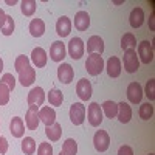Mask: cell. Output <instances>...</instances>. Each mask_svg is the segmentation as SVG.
I'll return each mask as SVG.
<instances>
[{"label":"cell","instance_id":"obj_1","mask_svg":"<svg viewBox=\"0 0 155 155\" xmlns=\"http://www.w3.org/2000/svg\"><path fill=\"white\" fill-rule=\"evenodd\" d=\"M85 68L88 71V74L92 76H98L101 74V71L104 70V59L101 54H88L87 61H85Z\"/></svg>","mask_w":155,"mask_h":155},{"label":"cell","instance_id":"obj_2","mask_svg":"<svg viewBox=\"0 0 155 155\" xmlns=\"http://www.w3.org/2000/svg\"><path fill=\"white\" fill-rule=\"evenodd\" d=\"M123 64H124V70L127 73H135L140 68V59L137 56V51L135 50H126Z\"/></svg>","mask_w":155,"mask_h":155},{"label":"cell","instance_id":"obj_3","mask_svg":"<svg viewBox=\"0 0 155 155\" xmlns=\"http://www.w3.org/2000/svg\"><path fill=\"white\" fill-rule=\"evenodd\" d=\"M70 120L74 126H81L85 120V106L82 102H73L70 107Z\"/></svg>","mask_w":155,"mask_h":155},{"label":"cell","instance_id":"obj_4","mask_svg":"<svg viewBox=\"0 0 155 155\" xmlns=\"http://www.w3.org/2000/svg\"><path fill=\"white\" fill-rule=\"evenodd\" d=\"M87 116H88V123L90 126L93 127H98L101 123H102V110H101V106L98 102H92L87 109Z\"/></svg>","mask_w":155,"mask_h":155},{"label":"cell","instance_id":"obj_5","mask_svg":"<svg viewBox=\"0 0 155 155\" xmlns=\"http://www.w3.org/2000/svg\"><path fill=\"white\" fill-rule=\"evenodd\" d=\"M84 50H85V47H84V42H82L81 37H71L70 39V42H68V54H70V58H73L76 61L81 59L82 54H84Z\"/></svg>","mask_w":155,"mask_h":155},{"label":"cell","instance_id":"obj_6","mask_svg":"<svg viewBox=\"0 0 155 155\" xmlns=\"http://www.w3.org/2000/svg\"><path fill=\"white\" fill-rule=\"evenodd\" d=\"M138 56L141 59V62L149 65V64L153 61V47L147 42V41H143L138 44Z\"/></svg>","mask_w":155,"mask_h":155},{"label":"cell","instance_id":"obj_7","mask_svg":"<svg viewBox=\"0 0 155 155\" xmlns=\"http://www.w3.org/2000/svg\"><path fill=\"white\" fill-rule=\"evenodd\" d=\"M93 146L98 152H106L110 146V137L106 130H98L93 137Z\"/></svg>","mask_w":155,"mask_h":155},{"label":"cell","instance_id":"obj_8","mask_svg":"<svg viewBox=\"0 0 155 155\" xmlns=\"http://www.w3.org/2000/svg\"><path fill=\"white\" fill-rule=\"evenodd\" d=\"M39 107L37 106H28L27 115H25V124H27L28 130H36L41 120H39Z\"/></svg>","mask_w":155,"mask_h":155},{"label":"cell","instance_id":"obj_9","mask_svg":"<svg viewBox=\"0 0 155 155\" xmlns=\"http://www.w3.org/2000/svg\"><path fill=\"white\" fill-rule=\"evenodd\" d=\"M127 99L132 102V104H140L141 99H143V87L138 82H130L127 87Z\"/></svg>","mask_w":155,"mask_h":155},{"label":"cell","instance_id":"obj_10","mask_svg":"<svg viewBox=\"0 0 155 155\" xmlns=\"http://www.w3.org/2000/svg\"><path fill=\"white\" fill-rule=\"evenodd\" d=\"M74 78V70L70 64H61L58 67V79L64 84H70Z\"/></svg>","mask_w":155,"mask_h":155},{"label":"cell","instance_id":"obj_11","mask_svg":"<svg viewBox=\"0 0 155 155\" xmlns=\"http://www.w3.org/2000/svg\"><path fill=\"white\" fill-rule=\"evenodd\" d=\"M76 93L81 101H88L92 98V84L87 79H79L76 84Z\"/></svg>","mask_w":155,"mask_h":155},{"label":"cell","instance_id":"obj_12","mask_svg":"<svg viewBox=\"0 0 155 155\" xmlns=\"http://www.w3.org/2000/svg\"><path fill=\"white\" fill-rule=\"evenodd\" d=\"M50 58L51 61L54 62H62L64 58H65V45H64V42L61 41H56L51 44L50 47Z\"/></svg>","mask_w":155,"mask_h":155},{"label":"cell","instance_id":"obj_13","mask_svg":"<svg viewBox=\"0 0 155 155\" xmlns=\"http://www.w3.org/2000/svg\"><path fill=\"white\" fill-rule=\"evenodd\" d=\"M28 104L30 106H42L44 104V101H45V92H44V88L42 87H34L31 88V92L28 93Z\"/></svg>","mask_w":155,"mask_h":155},{"label":"cell","instance_id":"obj_14","mask_svg":"<svg viewBox=\"0 0 155 155\" xmlns=\"http://www.w3.org/2000/svg\"><path fill=\"white\" fill-rule=\"evenodd\" d=\"M87 51L88 54H102L104 51V41L99 37V36H92L87 41Z\"/></svg>","mask_w":155,"mask_h":155},{"label":"cell","instance_id":"obj_15","mask_svg":"<svg viewBox=\"0 0 155 155\" xmlns=\"http://www.w3.org/2000/svg\"><path fill=\"white\" fill-rule=\"evenodd\" d=\"M106 70H107V74L110 78H118L121 74V70H123L121 61L116 58V56H110L109 61H107V64H106Z\"/></svg>","mask_w":155,"mask_h":155},{"label":"cell","instance_id":"obj_16","mask_svg":"<svg viewBox=\"0 0 155 155\" xmlns=\"http://www.w3.org/2000/svg\"><path fill=\"white\" fill-rule=\"evenodd\" d=\"M31 61L37 68H42L47 65V51L41 47H36L31 51Z\"/></svg>","mask_w":155,"mask_h":155},{"label":"cell","instance_id":"obj_17","mask_svg":"<svg viewBox=\"0 0 155 155\" xmlns=\"http://www.w3.org/2000/svg\"><path fill=\"white\" fill-rule=\"evenodd\" d=\"M129 23H130V27L132 28H140L141 25L144 23V11L143 8H134L130 11V16H129Z\"/></svg>","mask_w":155,"mask_h":155},{"label":"cell","instance_id":"obj_18","mask_svg":"<svg viewBox=\"0 0 155 155\" xmlns=\"http://www.w3.org/2000/svg\"><path fill=\"white\" fill-rule=\"evenodd\" d=\"M90 27V16L87 11H78L74 16V28L78 31H85Z\"/></svg>","mask_w":155,"mask_h":155},{"label":"cell","instance_id":"obj_19","mask_svg":"<svg viewBox=\"0 0 155 155\" xmlns=\"http://www.w3.org/2000/svg\"><path fill=\"white\" fill-rule=\"evenodd\" d=\"M71 31V20L67 17V16H62L58 19L56 22V33L61 36V37H67Z\"/></svg>","mask_w":155,"mask_h":155},{"label":"cell","instance_id":"obj_20","mask_svg":"<svg viewBox=\"0 0 155 155\" xmlns=\"http://www.w3.org/2000/svg\"><path fill=\"white\" fill-rule=\"evenodd\" d=\"M9 132L12 134L14 138H22L23 134H25V124H23V120L19 118V116H14L9 123Z\"/></svg>","mask_w":155,"mask_h":155},{"label":"cell","instance_id":"obj_21","mask_svg":"<svg viewBox=\"0 0 155 155\" xmlns=\"http://www.w3.org/2000/svg\"><path fill=\"white\" fill-rule=\"evenodd\" d=\"M34 79H36V70H34L31 65H28L25 70H22V71L19 73V81H20V84H22L23 87L31 85V84L34 82Z\"/></svg>","mask_w":155,"mask_h":155},{"label":"cell","instance_id":"obj_22","mask_svg":"<svg viewBox=\"0 0 155 155\" xmlns=\"http://www.w3.org/2000/svg\"><path fill=\"white\" fill-rule=\"evenodd\" d=\"M116 118H118L120 123H123V124H126L132 120V109L127 102L123 101L118 104V115H116Z\"/></svg>","mask_w":155,"mask_h":155},{"label":"cell","instance_id":"obj_23","mask_svg":"<svg viewBox=\"0 0 155 155\" xmlns=\"http://www.w3.org/2000/svg\"><path fill=\"white\" fill-rule=\"evenodd\" d=\"M39 120H41L45 126H51L56 123V112L51 107H42L39 110Z\"/></svg>","mask_w":155,"mask_h":155},{"label":"cell","instance_id":"obj_24","mask_svg":"<svg viewBox=\"0 0 155 155\" xmlns=\"http://www.w3.org/2000/svg\"><path fill=\"white\" fill-rule=\"evenodd\" d=\"M30 33L33 37H41L45 33V23L42 19H33L30 22Z\"/></svg>","mask_w":155,"mask_h":155},{"label":"cell","instance_id":"obj_25","mask_svg":"<svg viewBox=\"0 0 155 155\" xmlns=\"http://www.w3.org/2000/svg\"><path fill=\"white\" fill-rule=\"evenodd\" d=\"M101 110L107 118L113 120V118H116V115H118V104L113 102V101H104L102 106H101Z\"/></svg>","mask_w":155,"mask_h":155},{"label":"cell","instance_id":"obj_26","mask_svg":"<svg viewBox=\"0 0 155 155\" xmlns=\"http://www.w3.org/2000/svg\"><path fill=\"white\" fill-rule=\"evenodd\" d=\"M45 135L48 137L50 141H58L62 135V127L59 123H53L51 126H47L45 127Z\"/></svg>","mask_w":155,"mask_h":155},{"label":"cell","instance_id":"obj_27","mask_svg":"<svg viewBox=\"0 0 155 155\" xmlns=\"http://www.w3.org/2000/svg\"><path fill=\"white\" fill-rule=\"evenodd\" d=\"M62 101H64V93L61 92V90L53 88V90H50V92H48V102L51 106L59 107L62 104Z\"/></svg>","mask_w":155,"mask_h":155},{"label":"cell","instance_id":"obj_28","mask_svg":"<svg viewBox=\"0 0 155 155\" xmlns=\"http://www.w3.org/2000/svg\"><path fill=\"white\" fill-rule=\"evenodd\" d=\"M137 47V39L132 33H126L123 37H121V48L126 51V50H135Z\"/></svg>","mask_w":155,"mask_h":155},{"label":"cell","instance_id":"obj_29","mask_svg":"<svg viewBox=\"0 0 155 155\" xmlns=\"http://www.w3.org/2000/svg\"><path fill=\"white\" fill-rule=\"evenodd\" d=\"M22 152L25 155H33L36 152V141L31 137H25L22 140Z\"/></svg>","mask_w":155,"mask_h":155},{"label":"cell","instance_id":"obj_30","mask_svg":"<svg viewBox=\"0 0 155 155\" xmlns=\"http://www.w3.org/2000/svg\"><path fill=\"white\" fill-rule=\"evenodd\" d=\"M36 2L34 0H22L20 2V9H22V14L23 16H27V17H30V16H33L34 14V11H36Z\"/></svg>","mask_w":155,"mask_h":155},{"label":"cell","instance_id":"obj_31","mask_svg":"<svg viewBox=\"0 0 155 155\" xmlns=\"http://www.w3.org/2000/svg\"><path fill=\"white\" fill-rule=\"evenodd\" d=\"M140 118L144 120V121H149L152 116H153V106L149 104V102H144V104L140 106Z\"/></svg>","mask_w":155,"mask_h":155},{"label":"cell","instance_id":"obj_32","mask_svg":"<svg viewBox=\"0 0 155 155\" xmlns=\"http://www.w3.org/2000/svg\"><path fill=\"white\" fill-rule=\"evenodd\" d=\"M62 152L67 153V155H76L78 153V143L73 138L65 140V143H64V146H62Z\"/></svg>","mask_w":155,"mask_h":155},{"label":"cell","instance_id":"obj_33","mask_svg":"<svg viewBox=\"0 0 155 155\" xmlns=\"http://www.w3.org/2000/svg\"><path fill=\"white\" fill-rule=\"evenodd\" d=\"M30 65V58L28 56H25V54H20V56H17L16 58V61H14V68H16V71H22V70H25Z\"/></svg>","mask_w":155,"mask_h":155},{"label":"cell","instance_id":"obj_34","mask_svg":"<svg viewBox=\"0 0 155 155\" xmlns=\"http://www.w3.org/2000/svg\"><path fill=\"white\" fill-rule=\"evenodd\" d=\"M0 31H2L3 36H11L12 34V31H14V19H12L11 16H6L5 23H3V27L0 28Z\"/></svg>","mask_w":155,"mask_h":155},{"label":"cell","instance_id":"obj_35","mask_svg":"<svg viewBox=\"0 0 155 155\" xmlns=\"http://www.w3.org/2000/svg\"><path fill=\"white\" fill-rule=\"evenodd\" d=\"M9 92H11V90L5 84L0 82V106L8 104V101H9Z\"/></svg>","mask_w":155,"mask_h":155},{"label":"cell","instance_id":"obj_36","mask_svg":"<svg viewBox=\"0 0 155 155\" xmlns=\"http://www.w3.org/2000/svg\"><path fill=\"white\" fill-rule=\"evenodd\" d=\"M144 95L147 96L149 101H155V79H149V81H147Z\"/></svg>","mask_w":155,"mask_h":155},{"label":"cell","instance_id":"obj_37","mask_svg":"<svg viewBox=\"0 0 155 155\" xmlns=\"http://www.w3.org/2000/svg\"><path fill=\"white\" fill-rule=\"evenodd\" d=\"M0 81H2V84H5L9 90H14V87H16V78L12 76L11 73H5Z\"/></svg>","mask_w":155,"mask_h":155},{"label":"cell","instance_id":"obj_38","mask_svg":"<svg viewBox=\"0 0 155 155\" xmlns=\"http://www.w3.org/2000/svg\"><path fill=\"white\" fill-rule=\"evenodd\" d=\"M37 155H53V146L50 143H41L37 147Z\"/></svg>","mask_w":155,"mask_h":155},{"label":"cell","instance_id":"obj_39","mask_svg":"<svg viewBox=\"0 0 155 155\" xmlns=\"http://www.w3.org/2000/svg\"><path fill=\"white\" fill-rule=\"evenodd\" d=\"M8 147H9V144H8L6 138L5 137H0V155H5L8 152Z\"/></svg>","mask_w":155,"mask_h":155},{"label":"cell","instance_id":"obj_40","mask_svg":"<svg viewBox=\"0 0 155 155\" xmlns=\"http://www.w3.org/2000/svg\"><path fill=\"white\" fill-rule=\"evenodd\" d=\"M118 155H134V149L130 146H121L118 149Z\"/></svg>","mask_w":155,"mask_h":155},{"label":"cell","instance_id":"obj_41","mask_svg":"<svg viewBox=\"0 0 155 155\" xmlns=\"http://www.w3.org/2000/svg\"><path fill=\"white\" fill-rule=\"evenodd\" d=\"M5 19H6V14H5V11L0 8V28L3 27V23H5Z\"/></svg>","mask_w":155,"mask_h":155},{"label":"cell","instance_id":"obj_42","mask_svg":"<svg viewBox=\"0 0 155 155\" xmlns=\"http://www.w3.org/2000/svg\"><path fill=\"white\" fill-rule=\"evenodd\" d=\"M153 19H155V14H152L150 19H149V25H150V30H152V31L155 30V27H153Z\"/></svg>","mask_w":155,"mask_h":155},{"label":"cell","instance_id":"obj_43","mask_svg":"<svg viewBox=\"0 0 155 155\" xmlns=\"http://www.w3.org/2000/svg\"><path fill=\"white\" fill-rule=\"evenodd\" d=\"M17 2L16 0H6V5H9V6H12V5H16Z\"/></svg>","mask_w":155,"mask_h":155},{"label":"cell","instance_id":"obj_44","mask_svg":"<svg viewBox=\"0 0 155 155\" xmlns=\"http://www.w3.org/2000/svg\"><path fill=\"white\" fill-rule=\"evenodd\" d=\"M3 71V61H2V58H0V73Z\"/></svg>","mask_w":155,"mask_h":155},{"label":"cell","instance_id":"obj_45","mask_svg":"<svg viewBox=\"0 0 155 155\" xmlns=\"http://www.w3.org/2000/svg\"><path fill=\"white\" fill-rule=\"evenodd\" d=\"M59 155H67V153H64V152H62V150H61V152H59Z\"/></svg>","mask_w":155,"mask_h":155},{"label":"cell","instance_id":"obj_46","mask_svg":"<svg viewBox=\"0 0 155 155\" xmlns=\"http://www.w3.org/2000/svg\"><path fill=\"white\" fill-rule=\"evenodd\" d=\"M149 155H153V153H149Z\"/></svg>","mask_w":155,"mask_h":155}]
</instances>
